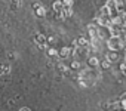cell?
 I'll return each mask as SVG.
<instances>
[{"mask_svg":"<svg viewBox=\"0 0 126 111\" xmlns=\"http://www.w3.org/2000/svg\"><path fill=\"white\" fill-rule=\"evenodd\" d=\"M70 68H71V70H80V62H79V61H73Z\"/></svg>","mask_w":126,"mask_h":111,"instance_id":"13","label":"cell"},{"mask_svg":"<svg viewBox=\"0 0 126 111\" xmlns=\"http://www.w3.org/2000/svg\"><path fill=\"white\" fill-rule=\"evenodd\" d=\"M119 101H126V92H123V93L120 95V98H119Z\"/></svg>","mask_w":126,"mask_h":111,"instance_id":"17","label":"cell"},{"mask_svg":"<svg viewBox=\"0 0 126 111\" xmlns=\"http://www.w3.org/2000/svg\"><path fill=\"white\" fill-rule=\"evenodd\" d=\"M116 3H117L116 0H107L104 6H105V8H108V9L111 11V9H116Z\"/></svg>","mask_w":126,"mask_h":111,"instance_id":"10","label":"cell"},{"mask_svg":"<svg viewBox=\"0 0 126 111\" xmlns=\"http://www.w3.org/2000/svg\"><path fill=\"white\" fill-rule=\"evenodd\" d=\"M123 62H126V52H125V61H123Z\"/></svg>","mask_w":126,"mask_h":111,"instance_id":"18","label":"cell"},{"mask_svg":"<svg viewBox=\"0 0 126 111\" xmlns=\"http://www.w3.org/2000/svg\"><path fill=\"white\" fill-rule=\"evenodd\" d=\"M99 67H101L102 70H108V68L111 67V62H110L107 58H104L102 61H99Z\"/></svg>","mask_w":126,"mask_h":111,"instance_id":"6","label":"cell"},{"mask_svg":"<svg viewBox=\"0 0 126 111\" xmlns=\"http://www.w3.org/2000/svg\"><path fill=\"white\" fill-rule=\"evenodd\" d=\"M105 43H107V47L110 52H120L123 49V44L119 37H108L105 40Z\"/></svg>","mask_w":126,"mask_h":111,"instance_id":"1","label":"cell"},{"mask_svg":"<svg viewBox=\"0 0 126 111\" xmlns=\"http://www.w3.org/2000/svg\"><path fill=\"white\" fill-rule=\"evenodd\" d=\"M105 58H107L111 64H113V62H117V61H119V52H110V50H108V52L105 53Z\"/></svg>","mask_w":126,"mask_h":111,"instance_id":"3","label":"cell"},{"mask_svg":"<svg viewBox=\"0 0 126 111\" xmlns=\"http://www.w3.org/2000/svg\"><path fill=\"white\" fill-rule=\"evenodd\" d=\"M62 8H64V6H62L61 2H55V3H53V11H55L56 14H61V12H62Z\"/></svg>","mask_w":126,"mask_h":111,"instance_id":"8","label":"cell"},{"mask_svg":"<svg viewBox=\"0 0 126 111\" xmlns=\"http://www.w3.org/2000/svg\"><path fill=\"white\" fill-rule=\"evenodd\" d=\"M99 67V58L96 56V55H94V56H88V68H98Z\"/></svg>","mask_w":126,"mask_h":111,"instance_id":"2","label":"cell"},{"mask_svg":"<svg viewBox=\"0 0 126 111\" xmlns=\"http://www.w3.org/2000/svg\"><path fill=\"white\" fill-rule=\"evenodd\" d=\"M49 55H50V56H55V55H58V52L55 49H49Z\"/></svg>","mask_w":126,"mask_h":111,"instance_id":"15","label":"cell"},{"mask_svg":"<svg viewBox=\"0 0 126 111\" xmlns=\"http://www.w3.org/2000/svg\"><path fill=\"white\" fill-rule=\"evenodd\" d=\"M120 111H123V110H120Z\"/></svg>","mask_w":126,"mask_h":111,"instance_id":"19","label":"cell"},{"mask_svg":"<svg viewBox=\"0 0 126 111\" xmlns=\"http://www.w3.org/2000/svg\"><path fill=\"white\" fill-rule=\"evenodd\" d=\"M101 108H102V111H110V102H102Z\"/></svg>","mask_w":126,"mask_h":111,"instance_id":"14","label":"cell"},{"mask_svg":"<svg viewBox=\"0 0 126 111\" xmlns=\"http://www.w3.org/2000/svg\"><path fill=\"white\" fill-rule=\"evenodd\" d=\"M71 53H73V50H71L70 47H67V46H65V47H62V49L59 50V53H58V55H59L62 59H64V58H68Z\"/></svg>","mask_w":126,"mask_h":111,"instance_id":"4","label":"cell"},{"mask_svg":"<svg viewBox=\"0 0 126 111\" xmlns=\"http://www.w3.org/2000/svg\"><path fill=\"white\" fill-rule=\"evenodd\" d=\"M122 107H120V101H113L110 102V111H120Z\"/></svg>","mask_w":126,"mask_h":111,"instance_id":"5","label":"cell"},{"mask_svg":"<svg viewBox=\"0 0 126 111\" xmlns=\"http://www.w3.org/2000/svg\"><path fill=\"white\" fill-rule=\"evenodd\" d=\"M62 6H64V8H71L73 6V0H62Z\"/></svg>","mask_w":126,"mask_h":111,"instance_id":"12","label":"cell"},{"mask_svg":"<svg viewBox=\"0 0 126 111\" xmlns=\"http://www.w3.org/2000/svg\"><path fill=\"white\" fill-rule=\"evenodd\" d=\"M61 14H62V16H67L68 18V16L73 15V9L71 8H62V12Z\"/></svg>","mask_w":126,"mask_h":111,"instance_id":"9","label":"cell"},{"mask_svg":"<svg viewBox=\"0 0 126 111\" xmlns=\"http://www.w3.org/2000/svg\"><path fill=\"white\" fill-rule=\"evenodd\" d=\"M120 107L123 111H126V101H120Z\"/></svg>","mask_w":126,"mask_h":111,"instance_id":"16","label":"cell"},{"mask_svg":"<svg viewBox=\"0 0 126 111\" xmlns=\"http://www.w3.org/2000/svg\"><path fill=\"white\" fill-rule=\"evenodd\" d=\"M119 71L126 77V62H123V61H122V62L119 64Z\"/></svg>","mask_w":126,"mask_h":111,"instance_id":"11","label":"cell"},{"mask_svg":"<svg viewBox=\"0 0 126 111\" xmlns=\"http://www.w3.org/2000/svg\"><path fill=\"white\" fill-rule=\"evenodd\" d=\"M36 40H37V43H39L42 47H45V44H46V39H45V36L37 34V36H36Z\"/></svg>","mask_w":126,"mask_h":111,"instance_id":"7","label":"cell"},{"mask_svg":"<svg viewBox=\"0 0 126 111\" xmlns=\"http://www.w3.org/2000/svg\"><path fill=\"white\" fill-rule=\"evenodd\" d=\"M125 49H126V47H125Z\"/></svg>","mask_w":126,"mask_h":111,"instance_id":"20","label":"cell"}]
</instances>
